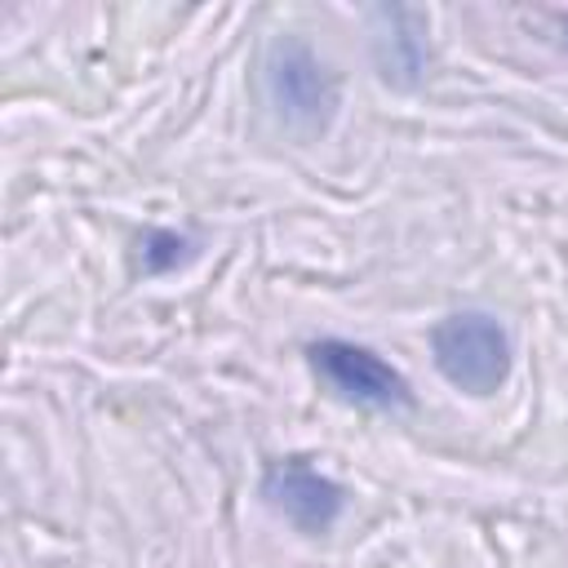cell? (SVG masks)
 Masks as SVG:
<instances>
[{"label":"cell","instance_id":"cell-1","mask_svg":"<svg viewBox=\"0 0 568 568\" xmlns=\"http://www.w3.org/2000/svg\"><path fill=\"white\" fill-rule=\"evenodd\" d=\"M430 355L448 386L466 395H497L510 377V333L488 311H453L430 328Z\"/></svg>","mask_w":568,"mask_h":568},{"label":"cell","instance_id":"cell-2","mask_svg":"<svg viewBox=\"0 0 568 568\" xmlns=\"http://www.w3.org/2000/svg\"><path fill=\"white\" fill-rule=\"evenodd\" d=\"M306 359H311L315 377H320L342 404L373 408V413H395V408H408V404H413L408 377H404L395 364H386L377 351L359 346V342L324 337V342H311V346H306Z\"/></svg>","mask_w":568,"mask_h":568},{"label":"cell","instance_id":"cell-3","mask_svg":"<svg viewBox=\"0 0 568 568\" xmlns=\"http://www.w3.org/2000/svg\"><path fill=\"white\" fill-rule=\"evenodd\" d=\"M266 93H271V106L297 129H320L337 102V84H333L328 67L302 40H280L271 49Z\"/></svg>","mask_w":568,"mask_h":568},{"label":"cell","instance_id":"cell-4","mask_svg":"<svg viewBox=\"0 0 568 568\" xmlns=\"http://www.w3.org/2000/svg\"><path fill=\"white\" fill-rule=\"evenodd\" d=\"M262 497H266V506H271L280 519H288V524H293L297 532H306V537L328 532V528L342 519V506H346L342 484L328 479L320 466L297 462V457L266 466V475H262Z\"/></svg>","mask_w":568,"mask_h":568}]
</instances>
